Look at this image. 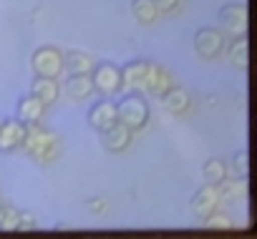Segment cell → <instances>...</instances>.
I'll list each match as a JSON object with an SVG mask.
<instances>
[{"mask_svg":"<svg viewBox=\"0 0 257 239\" xmlns=\"http://www.w3.org/2000/svg\"><path fill=\"white\" fill-rule=\"evenodd\" d=\"M36 161L41 164H51L61 156V139L43 129L41 124H26V139H23V146Z\"/></svg>","mask_w":257,"mask_h":239,"instance_id":"6da1fadb","label":"cell"},{"mask_svg":"<svg viewBox=\"0 0 257 239\" xmlns=\"http://www.w3.org/2000/svg\"><path fill=\"white\" fill-rule=\"evenodd\" d=\"M23 139H26V124L21 121L18 116L0 121V151L3 154H11V151L21 149Z\"/></svg>","mask_w":257,"mask_h":239,"instance_id":"ba28073f","label":"cell"},{"mask_svg":"<svg viewBox=\"0 0 257 239\" xmlns=\"http://www.w3.org/2000/svg\"><path fill=\"white\" fill-rule=\"evenodd\" d=\"M154 6H157L159 16H172L182 8V0H154Z\"/></svg>","mask_w":257,"mask_h":239,"instance_id":"484cf974","label":"cell"},{"mask_svg":"<svg viewBox=\"0 0 257 239\" xmlns=\"http://www.w3.org/2000/svg\"><path fill=\"white\" fill-rule=\"evenodd\" d=\"M31 68L33 76L43 78H58L63 73V51L56 46H41L31 56Z\"/></svg>","mask_w":257,"mask_h":239,"instance_id":"3957f363","label":"cell"},{"mask_svg":"<svg viewBox=\"0 0 257 239\" xmlns=\"http://www.w3.org/2000/svg\"><path fill=\"white\" fill-rule=\"evenodd\" d=\"M86 206H88V211H91V214H98V216H103V214L108 211V201H106V199H101V196H98V199H88V201H86Z\"/></svg>","mask_w":257,"mask_h":239,"instance_id":"4316f807","label":"cell"},{"mask_svg":"<svg viewBox=\"0 0 257 239\" xmlns=\"http://www.w3.org/2000/svg\"><path fill=\"white\" fill-rule=\"evenodd\" d=\"M3 206H6V204H3V199H0V211H3Z\"/></svg>","mask_w":257,"mask_h":239,"instance_id":"83f0119b","label":"cell"},{"mask_svg":"<svg viewBox=\"0 0 257 239\" xmlns=\"http://www.w3.org/2000/svg\"><path fill=\"white\" fill-rule=\"evenodd\" d=\"M234 171L239 174V179H247L249 176V154L244 149H239L234 154Z\"/></svg>","mask_w":257,"mask_h":239,"instance_id":"cb8c5ba5","label":"cell"},{"mask_svg":"<svg viewBox=\"0 0 257 239\" xmlns=\"http://www.w3.org/2000/svg\"><path fill=\"white\" fill-rule=\"evenodd\" d=\"M132 16L142 26H152L159 18V11L154 6V0H132Z\"/></svg>","mask_w":257,"mask_h":239,"instance_id":"ffe728a7","label":"cell"},{"mask_svg":"<svg viewBox=\"0 0 257 239\" xmlns=\"http://www.w3.org/2000/svg\"><path fill=\"white\" fill-rule=\"evenodd\" d=\"M219 21H222V26H224L232 36H244V33H247V26H249L247 6H244V3H227V6L219 11Z\"/></svg>","mask_w":257,"mask_h":239,"instance_id":"52a82bcc","label":"cell"},{"mask_svg":"<svg viewBox=\"0 0 257 239\" xmlns=\"http://www.w3.org/2000/svg\"><path fill=\"white\" fill-rule=\"evenodd\" d=\"M202 174H204V184L219 186V184L229 176V169H227V164H224L222 159H207Z\"/></svg>","mask_w":257,"mask_h":239,"instance_id":"44dd1931","label":"cell"},{"mask_svg":"<svg viewBox=\"0 0 257 239\" xmlns=\"http://www.w3.org/2000/svg\"><path fill=\"white\" fill-rule=\"evenodd\" d=\"M96 66V61L86 53V51H68L63 53V71L71 73H91Z\"/></svg>","mask_w":257,"mask_h":239,"instance_id":"ac0fdd59","label":"cell"},{"mask_svg":"<svg viewBox=\"0 0 257 239\" xmlns=\"http://www.w3.org/2000/svg\"><path fill=\"white\" fill-rule=\"evenodd\" d=\"M0 121H3V118H0Z\"/></svg>","mask_w":257,"mask_h":239,"instance_id":"f1b7e54d","label":"cell"},{"mask_svg":"<svg viewBox=\"0 0 257 239\" xmlns=\"http://www.w3.org/2000/svg\"><path fill=\"white\" fill-rule=\"evenodd\" d=\"M31 93L43 103V106H51L61 98V83L58 78H43V76H33V83H31Z\"/></svg>","mask_w":257,"mask_h":239,"instance_id":"5bb4252c","label":"cell"},{"mask_svg":"<svg viewBox=\"0 0 257 239\" xmlns=\"http://www.w3.org/2000/svg\"><path fill=\"white\" fill-rule=\"evenodd\" d=\"M162 106L169 111V113H174V116H184V113H189V108H192V93L187 91V88H182V86H172V88H167L162 96Z\"/></svg>","mask_w":257,"mask_h":239,"instance_id":"8fae6325","label":"cell"},{"mask_svg":"<svg viewBox=\"0 0 257 239\" xmlns=\"http://www.w3.org/2000/svg\"><path fill=\"white\" fill-rule=\"evenodd\" d=\"M227 48V38L219 28L204 26L194 33V53L204 61H217Z\"/></svg>","mask_w":257,"mask_h":239,"instance_id":"277c9868","label":"cell"},{"mask_svg":"<svg viewBox=\"0 0 257 239\" xmlns=\"http://www.w3.org/2000/svg\"><path fill=\"white\" fill-rule=\"evenodd\" d=\"M61 91H66V96L73 98V101H86V98L93 96L96 86H93L91 73H71L66 78V83L61 86Z\"/></svg>","mask_w":257,"mask_h":239,"instance_id":"7c38bea8","label":"cell"},{"mask_svg":"<svg viewBox=\"0 0 257 239\" xmlns=\"http://www.w3.org/2000/svg\"><path fill=\"white\" fill-rule=\"evenodd\" d=\"M219 199L222 201H227V204H237V201H242L244 196H247V179H234V181H229V179H224L219 186Z\"/></svg>","mask_w":257,"mask_h":239,"instance_id":"d6986e66","label":"cell"},{"mask_svg":"<svg viewBox=\"0 0 257 239\" xmlns=\"http://www.w3.org/2000/svg\"><path fill=\"white\" fill-rule=\"evenodd\" d=\"M91 78H93L96 91H101L106 96H113V93L123 91V86H121V68L116 63H111V61L96 63L93 71H91Z\"/></svg>","mask_w":257,"mask_h":239,"instance_id":"5b68a950","label":"cell"},{"mask_svg":"<svg viewBox=\"0 0 257 239\" xmlns=\"http://www.w3.org/2000/svg\"><path fill=\"white\" fill-rule=\"evenodd\" d=\"M0 231H18V209L3 206V211H0Z\"/></svg>","mask_w":257,"mask_h":239,"instance_id":"7402d4cb","label":"cell"},{"mask_svg":"<svg viewBox=\"0 0 257 239\" xmlns=\"http://www.w3.org/2000/svg\"><path fill=\"white\" fill-rule=\"evenodd\" d=\"M88 126L93 129V131H103V129H108L111 124H116L118 118H116V103L113 101H108V98H103V101H98L91 111H88Z\"/></svg>","mask_w":257,"mask_h":239,"instance_id":"4fadbf2b","label":"cell"},{"mask_svg":"<svg viewBox=\"0 0 257 239\" xmlns=\"http://www.w3.org/2000/svg\"><path fill=\"white\" fill-rule=\"evenodd\" d=\"M219 204H222V199H219V189L212 186V184H204V186L197 189V194L189 199V209H192L194 216H199V219L209 216L214 209H219Z\"/></svg>","mask_w":257,"mask_h":239,"instance_id":"9c48e42d","label":"cell"},{"mask_svg":"<svg viewBox=\"0 0 257 239\" xmlns=\"http://www.w3.org/2000/svg\"><path fill=\"white\" fill-rule=\"evenodd\" d=\"M224 51H227L229 63H232L234 68L244 71V68L249 66V38H247V33H244V36H234L232 46H227Z\"/></svg>","mask_w":257,"mask_h":239,"instance_id":"e0dca14e","label":"cell"},{"mask_svg":"<svg viewBox=\"0 0 257 239\" xmlns=\"http://www.w3.org/2000/svg\"><path fill=\"white\" fill-rule=\"evenodd\" d=\"M16 113H18V118H21L23 124H41V118L46 116V106H43L33 93H28V96H23V98L18 101Z\"/></svg>","mask_w":257,"mask_h":239,"instance_id":"2e32d148","label":"cell"},{"mask_svg":"<svg viewBox=\"0 0 257 239\" xmlns=\"http://www.w3.org/2000/svg\"><path fill=\"white\" fill-rule=\"evenodd\" d=\"M116 118H118L123 126L132 129V131L147 129V124H149V103H147V98L139 91L126 93L116 103Z\"/></svg>","mask_w":257,"mask_h":239,"instance_id":"7a4b0ae2","label":"cell"},{"mask_svg":"<svg viewBox=\"0 0 257 239\" xmlns=\"http://www.w3.org/2000/svg\"><path fill=\"white\" fill-rule=\"evenodd\" d=\"M149 66H152V61H144V58L128 61L121 68V86L128 88V91H144L147 76H149Z\"/></svg>","mask_w":257,"mask_h":239,"instance_id":"30bf717a","label":"cell"},{"mask_svg":"<svg viewBox=\"0 0 257 239\" xmlns=\"http://www.w3.org/2000/svg\"><path fill=\"white\" fill-rule=\"evenodd\" d=\"M98 134H101V146L108 154H123L128 146H132V141H134V131L128 126H123L121 121L111 124L108 129H103Z\"/></svg>","mask_w":257,"mask_h":239,"instance_id":"8992f818","label":"cell"},{"mask_svg":"<svg viewBox=\"0 0 257 239\" xmlns=\"http://www.w3.org/2000/svg\"><path fill=\"white\" fill-rule=\"evenodd\" d=\"M38 221L31 211H18V231H36Z\"/></svg>","mask_w":257,"mask_h":239,"instance_id":"d4e9b609","label":"cell"},{"mask_svg":"<svg viewBox=\"0 0 257 239\" xmlns=\"http://www.w3.org/2000/svg\"><path fill=\"white\" fill-rule=\"evenodd\" d=\"M172 86H174V78H172V73H169L164 66H159V63H152V66H149V76H147V86H144V91L159 98V96H162L167 88H172Z\"/></svg>","mask_w":257,"mask_h":239,"instance_id":"9a60e30c","label":"cell"},{"mask_svg":"<svg viewBox=\"0 0 257 239\" xmlns=\"http://www.w3.org/2000/svg\"><path fill=\"white\" fill-rule=\"evenodd\" d=\"M204 221V226H209V229H232V219L224 214V211H212L209 216H204L202 219Z\"/></svg>","mask_w":257,"mask_h":239,"instance_id":"603a6c76","label":"cell"}]
</instances>
